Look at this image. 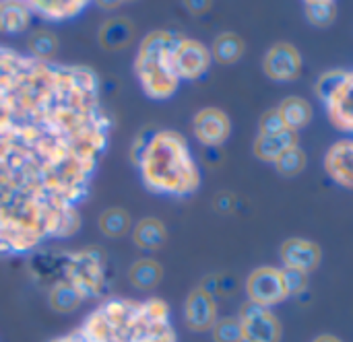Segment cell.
<instances>
[{
  "label": "cell",
  "instance_id": "cell-1",
  "mask_svg": "<svg viewBox=\"0 0 353 342\" xmlns=\"http://www.w3.org/2000/svg\"><path fill=\"white\" fill-rule=\"evenodd\" d=\"M110 130L93 68L0 43V254L79 231Z\"/></svg>",
  "mask_w": 353,
  "mask_h": 342
},
{
  "label": "cell",
  "instance_id": "cell-2",
  "mask_svg": "<svg viewBox=\"0 0 353 342\" xmlns=\"http://www.w3.org/2000/svg\"><path fill=\"white\" fill-rule=\"evenodd\" d=\"M91 342H176L170 308L161 299H110L79 326Z\"/></svg>",
  "mask_w": 353,
  "mask_h": 342
},
{
  "label": "cell",
  "instance_id": "cell-3",
  "mask_svg": "<svg viewBox=\"0 0 353 342\" xmlns=\"http://www.w3.org/2000/svg\"><path fill=\"white\" fill-rule=\"evenodd\" d=\"M143 186L161 196H190L201 186L188 140L176 130H155L134 165Z\"/></svg>",
  "mask_w": 353,
  "mask_h": 342
},
{
  "label": "cell",
  "instance_id": "cell-4",
  "mask_svg": "<svg viewBox=\"0 0 353 342\" xmlns=\"http://www.w3.org/2000/svg\"><path fill=\"white\" fill-rule=\"evenodd\" d=\"M180 33L174 31H151L143 37L134 58V74L143 93L149 99L163 101L170 99L180 85L172 68V50Z\"/></svg>",
  "mask_w": 353,
  "mask_h": 342
},
{
  "label": "cell",
  "instance_id": "cell-5",
  "mask_svg": "<svg viewBox=\"0 0 353 342\" xmlns=\"http://www.w3.org/2000/svg\"><path fill=\"white\" fill-rule=\"evenodd\" d=\"M64 279L72 283L85 299L99 297L105 287V256L97 248L68 254L64 262Z\"/></svg>",
  "mask_w": 353,
  "mask_h": 342
},
{
  "label": "cell",
  "instance_id": "cell-6",
  "mask_svg": "<svg viewBox=\"0 0 353 342\" xmlns=\"http://www.w3.org/2000/svg\"><path fill=\"white\" fill-rule=\"evenodd\" d=\"M211 50L205 43L180 35L172 50V68L180 81H196L201 78L211 66Z\"/></svg>",
  "mask_w": 353,
  "mask_h": 342
},
{
  "label": "cell",
  "instance_id": "cell-7",
  "mask_svg": "<svg viewBox=\"0 0 353 342\" xmlns=\"http://www.w3.org/2000/svg\"><path fill=\"white\" fill-rule=\"evenodd\" d=\"M246 293H248L250 303H256L263 308L281 303L283 299H288L281 270L273 266H261L252 270L246 281Z\"/></svg>",
  "mask_w": 353,
  "mask_h": 342
},
{
  "label": "cell",
  "instance_id": "cell-8",
  "mask_svg": "<svg viewBox=\"0 0 353 342\" xmlns=\"http://www.w3.org/2000/svg\"><path fill=\"white\" fill-rule=\"evenodd\" d=\"M238 320L244 328L246 342H279L281 341V322L277 316L263 306L256 303H244L240 308Z\"/></svg>",
  "mask_w": 353,
  "mask_h": 342
},
{
  "label": "cell",
  "instance_id": "cell-9",
  "mask_svg": "<svg viewBox=\"0 0 353 342\" xmlns=\"http://www.w3.org/2000/svg\"><path fill=\"white\" fill-rule=\"evenodd\" d=\"M263 70L271 81H277V83L296 81L302 70V56L294 43L279 41L267 52L263 60Z\"/></svg>",
  "mask_w": 353,
  "mask_h": 342
},
{
  "label": "cell",
  "instance_id": "cell-10",
  "mask_svg": "<svg viewBox=\"0 0 353 342\" xmlns=\"http://www.w3.org/2000/svg\"><path fill=\"white\" fill-rule=\"evenodd\" d=\"M192 132L201 145L207 149H219L232 132V122L223 109L217 107H205L196 111L192 120Z\"/></svg>",
  "mask_w": 353,
  "mask_h": 342
},
{
  "label": "cell",
  "instance_id": "cell-11",
  "mask_svg": "<svg viewBox=\"0 0 353 342\" xmlns=\"http://www.w3.org/2000/svg\"><path fill=\"white\" fill-rule=\"evenodd\" d=\"M184 320L192 332L211 330L215 326V322L219 320L215 299L207 291H203L201 287L192 289L186 297V303H184Z\"/></svg>",
  "mask_w": 353,
  "mask_h": 342
},
{
  "label": "cell",
  "instance_id": "cell-12",
  "mask_svg": "<svg viewBox=\"0 0 353 342\" xmlns=\"http://www.w3.org/2000/svg\"><path fill=\"white\" fill-rule=\"evenodd\" d=\"M281 262L285 268H294V270H302V272H312L314 268H319L321 264V248L310 242V239H302V237H292L285 239L281 246Z\"/></svg>",
  "mask_w": 353,
  "mask_h": 342
},
{
  "label": "cell",
  "instance_id": "cell-13",
  "mask_svg": "<svg viewBox=\"0 0 353 342\" xmlns=\"http://www.w3.org/2000/svg\"><path fill=\"white\" fill-rule=\"evenodd\" d=\"M325 169L335 184L353 190V140H339L329 149Z\"/></svg>",
  "mask_w": 353,
  "mask_h": 342
},
{
  "label": "cell",
  "instance_id": "cell-14",
  "mask_svg": "<svg viewBox=\"0 0 353 342\" xmlns=\"http://www.w3.org/2000/svg\"><path fill=\"white\" fill-rule=\"evenodd\" d=\"M327 109L335 128L343 132H353V70L347 72L345 83L327 103Z\"/></svg>",
  "mask_w": 353,
  "mask_h": 342
},
{
  "label": "cell",
  "instance_id": "cell-15",
  "mask_svg": "<svg viewBox=\"0 0 353 342\" xmlns=\"http://www.w3.org/2000/svg\"><path fill=\"white\" fill-rule=\"evenodd\" d=\"M27 6L31 14H37L46 21L60 23L79 17L87 8V2L85 0H29Z\"/></svg>",
  "mask_w": 353,
  "mask_h": 342
},
{
  "label": "cell",
  "instance_id": "cell-16",
  "mask_svg": "<svg viewBox=\"0 0 353 342\" xmlns=\"http://www.w3.org/2000/svg\"><path fill=\"white\" fill-rule=\"evenodd\" d=\"M132 37H134V23L126 17L108 19L97 31L99 45L108 52L124 50L126 45H130Z\"/></svg>",
  "mask_w": 353,
  "mask_h": 342
},
{
  "label": "cell",
  "instance_id": "cell-17",
  "mask_svg": "<svg viewBox=\"0 0 353 342\" xmlns=\"http://www.w3.org/2000/svg\"><path fill=\"white\" fill-rule=\"evenodd\" d=\"M298 132L294 130H285L281 134H273V136H256L254 140V155L265 161V163H275L285 151L298 147Z\"/></svg>",
  "mask_w": 353,
  "mask_h": 342
},
{
  "label": "cell",
  "instance_id": "cell-18",
  "mask_svg": "<svg viewBox=\"0 0 353 342\" xmlns=\"http://www.w3.org/2000/svg\"><path fill=\"white\" fill-rule=\"evenodd\" d=\"M165 242H168V229L155 217L141 219L132 229V244L143 252H155L163 248Z\"/></svg>",
  "mask_w": 353,
  "mask_h": 342
},
{
  "label": "cell",
  "instance_id": "cell-19",
  "mask_svg": "<svg viewBox=\"0 0 353 342\" xmlns=\"http://www.w3.org/2000/svg\"><path fill=\"white\" fill-rule=\"evenodd\" d=\"M31 23V10L27 2L19 0H4L0 2V33L17 35L23 33Z\"/></svg>",
  "mask_w": 353,
  "mask_h": 342
},
{
  "label": "cell",
  "instance_id": "cell-20",
  "mask_svg": "<svg viewBox=\"0 0 353 342\" xmlns=\"http://www.w3.org/2000/svg\"><path fill=\"white\" fill-rule=\"evenodd\" d=\"M83 301L85 297L81 295V291L66 279H60L58 283H54L50 289V297H48V303L56 314H72L81 308Z\"/></svg>",
  "mask_w": 353,
  "mask_h": 342
},
{
  "label": "cell",
  "instance_id": "cell-21",
  "mask_svg": "<svg viewBox=\"0 0 353 342\" xmlns=\"http://www.w3.org/2000/svg\"><path fill=\"white\" fill-rule=\"evenodd\" d=\"M161 279H163V268L153 258H141L128 270V281L139 291L155 289L161 283Z\"/></svg>",
  "mask_w": 353,
  "mask_h": 342
},
{
  "label": "cell",
  "instance_id": "cell-22",
  "mask_svg": "<svg viewBox=\"0 0 353 342\" xmlns=\"http://www.w3.org/2000/svg\"><path fill=\"white\" fill-rule=\"evenodd\" d=\"M277 109H279L288 130H294V132H298L300 128L308 126L310 120H312V107L302 97H285Z\"/></svg>",
  "mask_w": 353,
  "mask_h": 342
},
{
  "label": "cell",
  "instance_id": "cell-23",
  "mask_svg": "<svg viewBox=\"0 0 353 342\" xmlns=\"http://www.w3.org/2000/svg\"><path fill=\"white\" fill-rule=\"evenodd\" d=\"M244 54V39L238 33H221L215 37L211 47V58L219 64H236Z\"/></svg>",
  "mask_w": 353,
  "mask_h": 342
},
{
  "label": "cell",
  "instance_id": "cell-24",
  "mask_svg": "<svg viewBox=\"0 0 353 342\" xmlns=\"http://www.w3.org/2000/svg\"><path fill=\"white\" fill-rule=\"evenodd\" d=\"M27 54L37 60H56L58 54V37L50 29H37L27 37Z\"/></svg>",
  "mask_w": 353,
  "mask_h": 342
},
{
  "label": "cell",
  "instance_id": "cell-25",
  "mask_svg": "<svg viewBox=\"0 0 353 342\" xmlns=\"http://www.w3.org/2000/svg\"><path fill=\"white\" fill-rule=\"evenodd\" d=\"M99 231L105 235V237H124L130 227H132V221H130V215L120 209V206H112V209H105L101 215H99Z\"/></svg>",
  "mask_w": 353,
  "mask_h": 342
},
{
  "label": "cell",
  "instance_id": "cell-26",
  "mask_svg": "<svg viewBox=\"0 0 353 342\" xmlns=\"http://www.w3.org/2000/svg\"><path fill=\"white\" fill-rule=\"evenodd\" d=\"M304 12L314 27H329L337 19V4L333 0H308L304 2Z\"/></svg>",
  "mask_w": 353,
  "mask_h": 342
},
{
  "label": "cell",
  "instance_id": "cell-27",
  "mask_svg": "<svg viewBox=\"0 0 353 342\" xmlns=\"http://www.w3.org/2000/svg\"><path fill=\"white\" fill-rule=\"evenodd\" d=\"M273 165H275V169H277L283 178H294V175H298V173L304 171V167H306V153H304V151L300 149V145H298V147L285 151Z\"/></svg>",
  "mask_w": 353,
  "mask_h": 342
},
{
  "label": "cell",
  "instance_id": "cell-28",
  "mask_svg": "<svg viewBox=\"0 0 353 342\" xmlns=\"http://www.w3.org/2000/svg\"><path fill=\"white\" fill-rule=\"evenodd\" d=\"M345 78H347V70H329V72L321 74V78L316 81V87H314L319 99L329 103L335 97V93L341 89Z\"/></svg>",
  "mask_w": 353,
  "mask_h": 342
},
{
  "label": "cell",
  "instance_id": "cell-29",
  "mask_svg": "<svg viewBox=\"0 0 353 342\" xmlns=\"http://www.w3.org/2000/svg\"><path fill=\"white\" fill-rule=\"evenodd\" d=\"M201 289L207 291L213 299L215 297H230L236 293V279L232 275H225V272L209 275L203 279Z\"/></svg>",
  "mask_w": 353,
  "mask_h": 342
},
{
  "label": "cell",
  "instance_id": "cell-30",
  "mask_svg": "<svg viewBox=\"0 0 353 342\" xmlns=\"http://www.w3.org/2000/svg\"><path fill=\"white\" fill-rule=\"evenodd\" d=\"M213 342H244V328L238 318H221L211 328Z\"/></svg>",
  "mask_w": 353,
  "mask_h": 342
},
{
  "label": "cell",
  "instance_id": "cell-31",
  "mask_svg": "<svg viewBox=\"0 0 353 342\" xmlns=\"http://www.w3.org/2000/svg\"><path fill=\"white\" fill-rule=\"evenodd\" d=\"M285 130H288V126H285L279 109H269L259 120V134L261 136H273V134H281Z\"/></svg>",
  "mask_w": 353,
  "mask_h": 342
},
{
  "label": "cell",
  "instance_id": "cell-32",
  "mask_svg": "<svg viewBox=\"0 0 353 342\" xmlns=\"http://www.w3.org/2000/svg\"><path fill=\"white\" fill-rule=\"evenodd\" d=\"M283 275V285H285V291H288V297L290 295H302L306 289H308V275L302 272V270H294V268H283L281 270Z\"/></svg>",
  "mask_w": 353,
  "mask_h": 342
},
{
  "label": "cell",
  "instance_id": "cell-33",
  "mask_svg": "<svg viewBox=\"0 0 353 342\" xmlns=\"http://www.w3.org/2000/svg\"><path fill=\"white\" fill-rule=\"evenodd\" d=\"M153 132H155V130L145 128V130H141V132L137 134V138L132 140V147H130V161H132V165L139 163V159H141V155H143V151H145V147H147V142H149V138H151Z\"/></svg>",
  "mask_w": 353,
  "mask_h": 342
},
{
  "label": "cell",
  "instance_id": "cell-34",
  "mask_svg": "<svg viewBox=\"0 0 353 342\" xmlns=\"http://www.w3.org/2000/svg\"><path fill=\"white\" fill-rule=\"evenodd\" d=\"M234 206H236V198H234L230 192H223V194H219V196L215 198V209H217L219 213H223V215L232 213Z\"/></svg>",
  "mask_w": 353,
  "mask_h": 342
},
{
  "label": "cell",
  "instance_id": "cell-35",
  "mask_svg": "<svg viewBox=\"0 0 353 342\" xmlns=\"http://www.w3.org/2000/svg\"><path fill=\"white\" fill-rule=\"evenodd\" d=\"M184 6H186L192 14H203V12H207V10L211 8V2H207V0H203V2L186 0V2H184Z\"/></svg>",
  "mask_w": 353,
  "mask_h": 342
},
{
  "label": "cell",
  "instance_id": "cell-36",
  "mask_svg": "<svg viewBox=\"0 0 353 342\" xmlns=\"http://www.w3.org/2000/svg\"><path fill=\"white\" fill-rule=\"evenodd\" d=\"M52 342H91L89 339H85L81 332H79V328H74L72 332H68V334H64V336H58V339H54Z\"/></svg>",
  "mask_w": 353,
  "mask_h": 342
},
{
  "label": "cell",
  "instance_id": "cell-37",
  "mask_svg": "<svg viewBox=\"0 0 353 342\" xmlns=\"http://www.w3.org/2000/svg\"><path fill=\"white\" fill-rule=\"evenodd\" d=\"M312 342H341L337 336H333V334H321V336H316Z\"/></svg>",
  "mask_w": 353,
  "mask_h": 342
},
{
  "label": "cell",
  "instance_id": "cell-38",
  "mask_svg": "<svg viewBox=\"0 0 353 342\" xmlns=\"http://www.w3.org/2000/svg\"><path fill=\"white\" fill-rule=\"evenodd\" d=\"M244 342H246V341H244Z\"/></svg>",
  "mask_w": 353,
  "mask_h": 342
}]
</instances>
